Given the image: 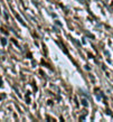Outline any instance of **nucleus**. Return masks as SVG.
Here are the masks:
<instances>
[{
	"label": "nucleus",
	"instance_id": "nucleus-1",
	"mask_svg": "<svg viewBox=\"0 0 113 122\" xmlns=\"http://www.w3.org/2000/svg\"><path fill=\"white\" fill-rule=\"evenodd\" d=\"M82 104H83V105H85V107H87V105H88V103H87V101H86V100H82Z\"/></svg>",
	"mask_w": 113,
	"mask_h": 122
},
{
	"label": "nucleus",
	"instance_id": "nucleus-2",
	"mask_svg": "<svg viewBox=\"0 0 113 122\" xmlns=\"http://www.w3.org/2000/svg\"><path fill=\"white\" fill-rule=\"evenodd\" d=\"M1 41H2V44H4V45L7 44V41H6V38H1Z\"/></svg>",
	"mask_w": 113,
	"mask_h": 122
}]
</instances>
